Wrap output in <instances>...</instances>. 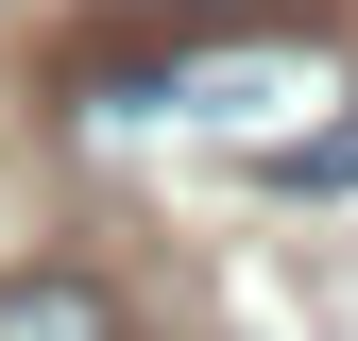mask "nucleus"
<instances>
[{
	"label": "nucleus",
	"mask_w": 358,
	"mask_h": 341,
	"mask_svg": "<svg viewBox=\"0 0 358 341\" xmlns=\"http://www.w3.org/2000/svg\"><path fill=\"white\" fill-rule=\"evenodd\" d=\"M324 103H341V52H205L188 68V119H222V137H307Z\"/></svg>",
	"instance_id": "1"
},
{
	"label": "nucleus",
	"mask_w": 358,
	"mask_h": 341,
	"mask_svg": "<svg viewBox=\"0 0 358 341\" xmlns=\"http://www.w3.org/2000/svg\"><path fill=\"white\" fill-rule=\"evenodd\" d=\"M0 341H120V307L85 273H17V290H0Z\"/></svg>",
	"instance_id": "2"
}]
</instances>
